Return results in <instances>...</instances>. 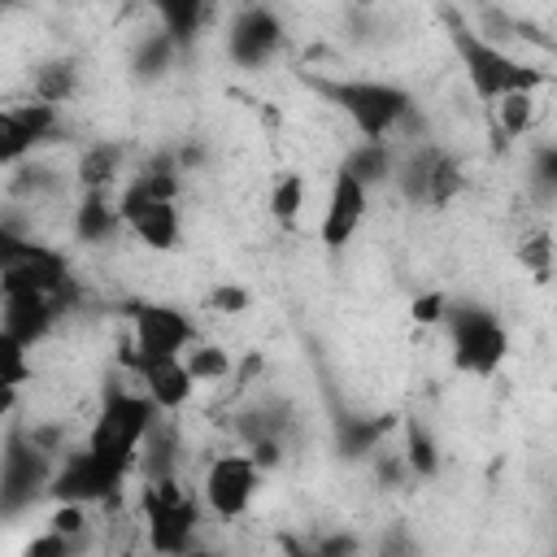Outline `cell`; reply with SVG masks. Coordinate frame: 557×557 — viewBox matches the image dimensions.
I'll use <instances>...</instances> for the list:
<instances>
[{
  "mask_svg": "<svg viewBox=\"0 0 557 557\" xmlns=\"http://www.w3.org/2000/svg\"><path fill=\"white\" fill-rule=\"evenodd\" d=\"M309 91H318L326 104H335L352 131L361 135V144H422L426 135V117L413 100V91H405L400 83L387 78H331V74H305Z\"/></svg>",
  "mask_w": 557,
  "mask_h": 557,
  "instance_id": "6da1fadb",
  "label": "cell"
},
{
  "mask_svg": "<svg viewBox=\"0 0 557 557\" xmlns=\"http://www.w3.org/2000/svg\"><path fill=\"white\" fill-rule=\"evenodd\" d=\"M440 17H444V30H448V44H453V52H457L461 74H466L470 91H474L483 104L496 109L505 96L540 91V87L548 83V74L535 70L531 61H518L509 48L487 44V39L470 26V17H466L461 9H440Z\"/></svg>",
  "mask_w": 557,
  "mask_h": 557,
  "instance_id": "7a4b0ae2",
  "label": "cell"
},
{
  "mask_svg": "<svg viewBox=\"0 0 557 557\" xmlns=\"http://www.w3.org/2000/svg\"><path fill=\"white\" fill-rule=\"evenodd\" d=\"M157 418H161V409L152 405L148 392H135V387L113 383V387L104 392L100 413H96V422L87 426V440H83V444H87L96 457H104L109 466H117L122 474H131V470H139V444H144V435L157 426Z\"/></svg>",
  "mask_w": 557,
  "mask_h": 557,
  "instance_id": "3957f363",
  "label": "cell"
},
{
  "mask_svg": "<svg viewBox=\"0 0 557 557\" xmlns=\"http://www.w3.org/2000/svg\"><path fill=\"white\" fill-rule=\"evenodd\" d=\"M117 313L126 318L131 335L122 339V366L135 374L148 361H170V357H187L200 344L196 322L178 309V305H161V300H144L131 296L117 305Z\"/></svg>",
  "mask_w": 557,
  "mask_h": 557,
  "instance_id": "277c9868",
  "label": "cell"
},
{
  "mask_svg": "<svg viewBox=\"0 0 557 557\" xmlns=\"http://www.w3.org/2000/svg\"><path fill=\"white\" fill-rule=\"evenodd\" d=\"M444 335L453 352V370L470 379H492L509 357V331L505 322L470 296H453L444 313Z\"/></svg>",
  "mask_w": 557,
  "mask_h": 557,
  "instance_id": "5b68a950",
  "label": "cell"
},
{
  "mask_svg": "<svg viewBox=\"0 0 557 557\" xmlns=\"http://www.w3.org/2000/svg\"><path fill=\"white\" fill-rule=\"evenodd\" d=\"M139 505H144V535H148V548H152L157 557H178V553L196 548L200 509H196V500L183 492L178 479L144 483Z\"/></svg>",
  "mask_w": 557,
  "mask_h": 557,
  "instance_id": "8992f818",
  "label": "cell"
},
{
  "mask_svg": "<svg viewBox=\"0 0 557 557\" xmlns=\"http://www.w3.org/2000/svg\"><path fill=\"white\" fill-rule=\"evenodd\" d=\"M52 474H57V461L30 444L22 422H13L4 431V453H0V513L17 518L35 500H44L52 487Z\"/></svg>",
  "mask_w": 557,
  "mask_h": 557,
  "instance_id": "52a82bcc",
  "label": "cell"
},
{
  "mask_svg": "<svg viewBox=\"0 0 557 557\" xmlns=\"http://www.w3.org/2000/svg\"><path fill=\"white\" fill-rule=\"evenodd\" d=\"M126 479H131V474H122L117 466H109L104 457H96V453L83 444V448H70V453L57 461L48 500H52V505H96V500L117 496Z\"/></svg>",
  "mask_w": 557,
  "mask_h": 557,
  "instance_id": "ba28073f",
  "label": "cell"
},
{
  "mask_svg": "<svg viewBox=\"0 0 557 557\" xmlns=\"http://www.w3.org/2000/svg\"><path fill=\"white\" fill-rule=\"evenodd\" d=\"M65 135L61 109L44 104V100H17L0 109V161L13 170L22 161H30L44 144H57Z\"/></svg>",
  "mask_w": 557,
  "mask_h": 557,
  "instance_id": "9c48e42d",
  "label": "cell"
},
{
  "mask_svg": "<svg viewBox=\"0 0 557 557\" xmlns=\"http://www.w3.org/2000/svg\"><path fill=\"white\" fill-rule=\"evenodd\" d=\"M261 474H265V470H261L244 448L222 453V457L209 461L205 483H200V496H205V505H209L218 518L235 522V518H244V513L252 509L257 487H261Z\"/></svg>",
  "mask_w": 557,
  "mask_h": 557,
  "instance_id": "30bf717a",
  "label": "cell"
},
{
  "mask_svg": "<svg viewBox=\"0 0 557 557\" xmlns=\"http://www.w3.org/2000/svg\"><path fill=\"white\" fill-rule=\"evenodd\" d=\"M222 39H226L231 65H239V70H261V65H270V61L278 57V48H283L287 35H283V17H278L274 9H265V4H244V9H235V13L226 17Z\"/></svg>",
  "mask_w": 557,
  "mask_h": 557,
  "instance_id": "8fae6325",
  "label": "cell"
},
{
  "mask_svg": "<svg viewBox=\"0 0 557 557\" xmlns=\"http://www.w3.org/2000/svg\"><path fill=\"white\" fill-rule=\"evenodd\" d=\"M366 209H370V191L357 183V178H348L344 170H335L331 174V191H326V213H322V248H331V252H339V248H348L352 244V235L361 231V222H366Z\"/></svg>",
  "mask_w": 557,
  "mask_h": 557,
  "instance_id": "7c38bea8",
  "label": "cell"
},
{
  "mask_svg": "<svg viewBox=\"0 0 557 557\" xmlns=\"http://www.w3.org/2000/svg\"><path fill=\"white\" fill-rule=\"evenodd\" d=\"M61 313H65V305L52 300V296L13 292V296H4V331L0 335L13 339V344H22V348H35V344H44L52 335V326H57Z\"/></svg>",
  "mask_w": 557,
  "mask_h": 557,
  "instance_id": "4fadbf2b",
  "label": "cell"
},
{
  "mask_svg": "<svg viewBox=\"0 0 557 557\" xmlns=\"http://www.w3.org/2000/svg\"><path fill=\"white\" fill-rule=\"evenodd\" d=\"M392 431H400L396 413H339L335 418V453L344 461H370L379 448H387Z\"/></svg>",
  "mask_w": 557,
  "mask_h": 557,
  "instance_id": "5bb4252c",
  "label": "cell"
},
{
  "mask_svg": "<svg viewBox=\"0 0 557 557\" xmlns=\"http://www.w3.org/2000/svg\"><path fill=\"white\" fill-rule=\"evenodd\" d=\"M70 231H74L78 244L100 248V244H113L126 231V222H122V209H117V200L109 191H78Z\"/></svg>",
  "mask_w": 557,
  "mask_h": 557,
  "instance_id": "9a60e30c",
  "label": "cell"
},
{
  "mask_svg": "<svg viewBox=\"0 0 557 557\" xmlns=\"http://www.w3.org/2000/svg\"><path fill=\"white\" fill-rule=\"evenodd\" d=\"M444 148L422 139V144H405L400 157H396V174H392V187L400 191L405 205H431V178H435V165H440Z\"/></svg>",
  "mask_w": 557,
  "mask_h": 557,
  "instance_id": "2e32d148",
  "label": "cell"
},
{
  "mask_svg": "<svg viewBox=\"0 0 557 557\" xmlns=\"http://www.w3.org/2000/svg\"><path fill=\"white\" fill-rule=\"evenodd\" d=\"M135 379L144 383V392L152 396V405H157L161 413H178V409L191 400V392L200 387V383L191 379V370H187V361H183V357L148 361V366H139V370H135Z\"/></svg>",
  "mask_w": 557,
  "mask_h": 557,
  "instance_id": "e0dca14e",
  "label": "cell"
},
{
  "mask_svg": "<svg viewBox=\"0 0 557 557\" xmlns=\"http://www.w3.org/2000/svg\"><path fill=\"white\" fill-rule=\"evenodd\" d=\"M126 222V231L144 244V248H152V252H174V248H183V213H178V205H144V209H135V213H126L122 218Z\"/></svg>",
  "mask_w": 557,
  "mask_h": 557,
  "instance_id": "ac0fdd59",
  "label": "cell"
},
{
  "mask_svg": "<svg viewBox=\"0 0 557 557\" xmlns=\"http://www.w3.org/2000/svg\"><path fill=\"white\" fill-rule=\"evenodd\" d=\"M178 457H183V435L174 426V418H157V426L144 435L139 444V474L144 483H165L178 479Z\"/></svg>",
  "mask_w": 557,
  "mask_h": 557,
  "instance_id": "d6986e66",
  "label": "cell"
},
{
  "mask_svg": "<svg viewBox=\"0 0 557 557\" xmlns=\"http://www.w3.org/2000/svg\"><path fill=\"white\" fill-rule=\"evenodd\" d=\"M122 161H126V148L117 139L87 144L74 161V187L78 191H113L122 178Z\"/></svg>",
  "mask_w": 557,
  "mask_h": 557,
  "instance_id": "ffe728a7",
  "label": "cell"
},
{
  "mask_svg": "<svg viewBox=\"0 0 557 557\" xmlns=\"http://www.w3.org/2000/svg\"><path fill=\"white\" fill-rule=\"evenodd\" d=\"M152 13H157V26L178 44V52H183V57L200 44L205 26L218 17V9H213V4H205V0H170V4H157Z\"/></svg>",
  "mask_w": 557,
  "mask_h": 557,
  "instance_id": "44dd1931",
  "label": "cell"
},
{
  "mask_svg": "<svg viewBox=\"0 0 557 557\" xmlns=\"http://www.w3.org/2000/svg\"><path fill=\"white\" fill-rule=\"evenodd\" d=\"M396 157H400L396 144H352V148L339 157L335 170H344V174L357 178L366 191H374V187L392 183V174H396Z\"/></svg>",
  "mask_w": 557,
  "mask_h": 557,
  "instance_id": "7402d4cb",
  "label": "cell"
},
{
  "mask_svg": "<svg viewBox=\"0 0 557 557\" xmlns=\"http://www.w3.org/2000/svg\"><path fill=\"white\" fill-rule=\"evenodd\" d=\"M70 183H74V174H61L57 165H48V161H39V157H30V161H22V165L9 170V196H13V200H26V205L52 200V196H61Z\"/></svg>",
  "mask_w": 557,
  "mask_h": 557,
  "instance_id": "603a6c76",
  "label": "cell"
},
{
  "mask_svg": "<svg viewBox=\"0 0 557 557\" xmlns=\"http://www.w3.org/2000/svg\"><path fill=\"white\" fill-rule=\"evenodd\" d=\"M83 87V74H78V61L70 57H52V61H39L35 74H30V100H44L52 109L70 104Z\"/></svg>",
  "mask_w": 557,
  "mask_h": 557,
  "instance_id": "cb8c5ba5",
  "label": "cell"
},
{
  "mask_svg": "<svg viewBox=\"0 0 557 557\" xmlns=\"http://www.w3.org/2000/svg\"><path fill=\"white\" fill-rule=\"evenodd\" d=\"M178 61H183V52H178V44H174L161 26L148 30V35L131 48V70H135L139 83H161Z\"/></svg>",
  "mask_w": 557,
  "mask_h": 557,
  "instance_id": "d4e9b609",
  "label": "cell"
},
{
  "mask_svg": "<svg viewBox=\"0 0 557 557\" xmlns=\"http://www.w3.org/2000/svg\"><path fill=\"white\" fill-rule=\"evenodd\" d=\"M400 453H405V461H409L413 483L435 479V474H440V466H444V457H440V444H435L431 426H426V422H418V418H400Z\"/></svg>",
  "mask_w": 557,
  "mask_h": 557,
  "instance_id": "484cf974",
  "label": "cell"
},
{
  "mask_svg": "<svg viewBox=\"0 0 557 557\" xmlns=\"http://www.w3.org/2000/svg\"><path fill=\"white\" fill-rule=\"evenodd\" d=\"M527 196L544 209L557 205V139L531 148V157H527Z\"/></svg>",
  "mask_w": 557,
  "mask_h": 557,
  "instance_id": "4316f807",
  "label": "cell"
},
{
  "mask_svg": "<svg viewBox=\"0 0 557 557\" xmlns=\"http://www.w3.org/2000/svg\"><path fill=\"white\" fill-rule=\"evenodd\" d=\"M265 209H270V218H274L283 231H292V226L300 222V209H305V178H300L296 170L278 174V178H274V187H270Z\"/></svg>",
  "mask_w": 557,
  "mask_h": 557,
  "instance_id": "83f0119b",
  "label": "cell"
},
{
  "mask_svg": "<svg viewBox=\"0 0 557 557\" xmlns=\"http://www.w3.org/2000/svg\"><path fill=\"white\" fill-rule=\"evenodd\" d=\"M535 91H518V96H505L500 104H496V126H500V144H509V139H522V135H531V126H535Z\"/></svg>",
  "mask_w": 557,
  "mask_h": 557,
  "instance_id": "f1b7e54d",
  "label": "cell"
},
{
  "mask_svg": "<svg viewBox=\"0 0 557 557\" xmlns=\"http://www.w3.org/2000/svg\"><path fill=\"white\" fill-rule=\"evenodd\" d=\"M183 361H187V370H191L196 383H222V379H231V370H235L231 352H226L222 344H209V339H200Z\"/></svg>",
  "mask_w": 557,
  "mask_h": 557,
  "instance_id": "f546056e",
  "label": "cell"
},
{
  "mask_svg": "<svg viewBox=\"0 0 557 557\" xmlns=\"http://www.w3.org/2000/svg\"><path fill=\"white\" fill-rule=\"evenodd\" d=\"M553 261H557V244H553L548 231H531V235H522V244H518V265H522L535 283H548Z\"/></svg>",
  "mask_w": 557,
  "mask_h": 557,
  "instance_id": "4dcf8cb0",
  "label": "cell"
},
{
  "mask_svg": "<svg viewBox=\"0 0 557 557\" xmlns=\"http://www.w3.org/2000/svg\"><path fill=\"white\" fill-rule=\"evenodd\" d=\"M461 187H466V165H461V157L444 152L440 165H435V178H431V209L453 205L461 196Z\"/></svg>",
  "mask_w": 557,
  "mask_h": 557,
  "instance_id": "1f68e13d",
  "label": "cell"
},
{
  "mask_svg": "<svg viewBox=\"0 0 557 557\" xmlns=\"http://www.w3.org/2000/svg\"><path fill=\"white\" fill-rule=\"evenodd\" d=\"M370 470H374V483H379L383 492H400L405 483H413L409 461H405L400 448H379V453L370 457Z\"/></svg>",
  "mask_w": 557,
  "mask_h": 557,
  "instance_id": "d6a6232c",
  "label": "cell"
},
{
  "mask_svg": "<svg viewBox=\"0 0 557 557\" xmlns=\"http://www.w3.org/2000/svg\"><path fill=\"white\" fill-rule=\"evenodd\" d=\"M370 557H422V540H418L405 522H387V527L374 535Z\"/></svg>",
  "mask_w": 557,
  "mask_h": 557,
  "instance_id": "836d02e7",
  "label": "cell"
},
{
  "mask_svg": "<svg viewBox=\"0 0 557 557\" xmlns=\"http://www.w3.org/2000/svg\"><path fill=\"white\" fill-rule=\"evenodd\" d=\"M48 531H57V535H65V540L87 544V540H91L87 505H52V513H48Z\"/></svg>",
  "mask_w": 557,
  "mask_h": 557,
  "instance_id": "e575fe53",
  "label": "cell"
},
{
  "mask_svg": "<svg viewBox=\"0 0 557 557\" xmlns=\"http://www.w3.org/2000/svg\"><path fill=\"white\" fill-rule=\"evenodd\" d=\"M309 540H313L318 557H366V544L352 531H313Z\"/></svg>",
  "mask_w": 557,
  "mask_h": 557,
  "instance_id": "d590c367",
  "label": "cell"
},
{
  "mask_svg": "<svg viewBox=\"0 0 557 557\" xmlns=\"http://www.w3.org/2000/svg\"><path fill=\"white\" fill-rule=\"evenodd\" d=\"M444 313H448V292H440V287L413 296V305H409V318L418 326H444Z\"/></svg>",
  "mask_w": 557,
  "mask_h": 557,
  "instance_id": "8d00e7d4",
  "label": "cell"
},
{
  "mask_svg": "<svg viewBox=\"0 0 557 557\" xmlns=\"http://www.w3.org/2000/svg\"><path fill=\"white\" fill-rule=\"evenodd\" d=\"M87 544H78V540H65V535H57V531H44V535H35L26 548H22V557H78Z\"/></svg>",
  "mask_w": 557,
  "mask_h": 557,
  "instance_id": "74e56055",
  "label": "cell"
},
{
  "mask_svg": "<svg viewBox=\"0 0 557 557\" xmlns=\"http://www.w3.org/2000/svg\"><path fill=\"white\" fill-rule=\"evenodd\" d=\"M26 352H30V348H22V344H13V339H4V335H0V357H4V387H9V392H17V387L26 383V374H30V366H26Z\"/></svg>",
  "mask_w": 557,
  "mask_h": 557,
  "instance_id": "f35d334b",
  "label": "cell"
},
{
  "mask_svg": "<svg viewBox=\"0 0 557 557\" xmlns=\"http://www.w3.org/2000/svg\"><path fill=\"white\" fill-rule=\"evenodd\" d=\"M205 305H209L213 313H244V309L252 305V296H248V287H235V283H218V287L205 296Z\"/></svg>",
  "mask_w": 557,
  "mask_h": 557,
  "instance_id": "ab89813d",
  "label": "cell"
},
{
  "mask_svg": "<svg viewBox=\"0 0 557 557\" xmlns=\"http://www.w3.org/2000/svg\"><path fill=\"white\" fill-rule=\"evenodd\" d=\"M209 161V152H205V144H174V165H178V174H196L200 165Z\"/></svg>",
  "mask_w": 557,
  "mask_h": 557,
  "instance_id": "60d3db41",
  "label": "cell"
},
{
  "mask_svg": "<svg viewBox=\"0 0 557 557\" xmlns=\"http://www.w3.org/2000/svg\"><path fill=\"white\" fill-rule=\"evenodd\" d=\"M278 557H318V548H313V540H309V535L283 531V535H278Z\"/></svg>",
  "mask_w": 557,
  "mask_h": 557,
  "instance_id": "b9f144b4",
  "label": "cell"
},
{
  "mask_svg": "<svg viewBox=\"0 0 557 557\" xmlns=\"http://www.w3.org/2000/svg\"><path fill=\"white\" fill-rule=\"evenodd\" d=\"M178 557H218L213 548H187V553H178Z\"/></svg>",
  "mask_w": 557,
  "mask_h": 557,
  "instance_id": "7bdbcfd3",
  "label": "cell"
},
{
  "mask_svg": "<svg viewBox=\"0 0 557 557\" xmlns=\"http://www.w3.org/2000/svg\"><path fill=\"white\" fill-rule=\"evenodd\" d=\"M117 557H135V553H131V548H126V553H117Z\"/></svg>",
  "mask_w": 557,
  "mask_h": 557,
  "instance_id": "ee69618b",
  "label": "cell"
}]
</instances>
